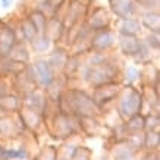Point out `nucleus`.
Instances as JSON below:
<instances>
[{
	"label": "nucleus",
	"instance_id": "20e7f679",
	"mask_svg": "<svg viewBox=\"0 0 160 160\" xmlns=\"http://www.w3.org/2000/svg\"><path fill=\"white\" fill-rule=\"evenodd\" d=\"M10 2H12V0H2V3H3V6H9L10 5Z\"/></svg>",
	"mask_w": 160,
	"mask_h": 160
},
{
	"label": "nucleus",
	"instance_id": "f03ea898",
	"mask_svg": "<svg viewBox=\"0 0 160 160\" xmlns=\"http://www.w3.org/2000/svg\"><path fill=\"white\" fill-rule=\"evenodd\" d=\"M137 31H138V24H137L135 21H131L128 19L123 24V27H122V32H125V34H135Z\"/></svg>",
	"mask_w": 160,
	"mask_h": 160
},
{
	"label": "nucleus",
	"instance_id": "f257e3e1",
	"mask_svg": "<svg viewBox=\"0 0 160 160\" xmlns=\"http://www.w3.org/2000/svg\"><path fill=\"white\" fill-rule=\"evenodd\" d=\"M112 3H113L115 12L121 16H128L134 9L131 0H112Z\"/></svg>",
	"mask_w": 160,
	"mask_h": 160
},
{
	"label": "nucleus",
	"instance_id": "7ed1b4c3",
	"mask_svg": "<svg viewBox=\"0 0 160 160\" xmlns=\"http://www.w3.org/2000/svg\"><path fill=\"white\" fill-rule=\"evenodd\" d=\"M37 71L40 72L41 78H43V81H49L50 79V71H49V68H47V63L38 62L37 63Z\"/></svg>",
	"mask_w": 160,
	"mask_h": 160
}]
</instances>
